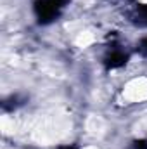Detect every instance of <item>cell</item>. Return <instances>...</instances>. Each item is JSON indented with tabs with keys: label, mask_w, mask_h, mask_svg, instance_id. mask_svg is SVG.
<instances>
[{
	"label": "cell",
	"mask_w": 147,
	"mask_h": 149,
	"mask_svg": "<svg viewBox=\"0 0 147 149\" xmlns=\"http://www.w3.org/2000/svg\"><path fill=\"white\" fill-rule=\"evenodd\" d=\"M62 7V0H38L37 14L40 21H50L54 19Z\"/></svg>",
	"instance_id": "cell-1"
},
{
	"label": "cell",
	"mask_w": 147,
	"mask_h": 149,
	"mask_svg": "<svg viewBox=\"0 0 147 149\" xmlns=\"http://www.w3.org/2000/svg\"><path fill=\"white\" fill-rule=\"evenodd\" d=\"M142 47H144V49H146V50H147V38H146V40H144V43H142Z\"/></svg>",
	"instance_id": "cell-2"
}]
</instances>
